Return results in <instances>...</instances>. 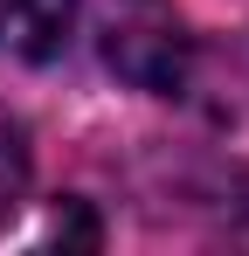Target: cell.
<instances>
[{"mask_svg": "<svg viewBox=\"0 0 249 256\" xmlns=\"http://www.w3.org/2000/svg\"><path fill=\"white\" fill-rule=\"evenodd\" d=\"M97 48H104L111 76H124L132 90H152V97H180L194 70V35L173 0H111Z\"/></svg>", "mask_w": 249, "mask_h": 256, "instance_id": "obj_1", "label": "cell"}, {"mask_svg": "<svg viewBox=\"0 0 249 256\" xmlns=\"http://www.w3.org/2000/svg\"><path fill=\"white\" fill-rule=\"evenodd\" d=\"M76 7L83 0H0V56H21V62L62 56Z\"/></svg>", "mask_w": 249, "mask_h": 256, "instance_id": "obj_2", "label": "cell"}, {"mask_svg": "<svg viewBox=\"0 0 249 256\" xmlns=\"http://www.w3.org/2000/svg\"><path fill=\"white\" fill-rule=\"evenodd\" d=\"M28 173H35L28 132H21V118L0 104V228H7V222H14V208L28 201Z\"/></svg>", "mask_w": 249, "mask_h": 256, "instance_id": "obj_3", "label": "cell"}]
</instances>
